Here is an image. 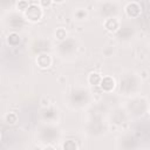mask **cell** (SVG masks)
<instances>
[{
	"label": "cell",
	"mask_w": 150,
	"mask_h": 150,
	"mask_svg": "<svg viewBox=\"0 0 150 150\" xmlns=\"http://www.w3.org/2000/svg\"><path fill=\"white\" fill-rule=\"evenodd\" d=\"M25 21H26V19H25L23 14L13 13V14H11V15H9L8 25H9V27H11L12 29H14V30H15V29H18V28L22 27V26L25 25Z\"/></svg>",
	"instance_id": "obj_11"
},
{
	"label": "cell",
	"mask_w": 150,
	"mask_h": 150,
	"mask_svg": "<svg viewBox=\"0 0 150 150\" xmlns=\"http://www.w3.org/2000/svg\"><path fill=\"white\" fill-rule=\"evenodd\" d=\"M135 29H134V26H131L130 23H122L121 25V28L118 29V32L115 34L116 35V39L117 40H127V39H130L134 34Z\"/></svg>",
	"instance_id": "obj_9"
},
{
	"label": "cell",
	"mask_w": 150,
	"mask_h": 150,
	"mask_svg": "<svg viewBox=\"0 0 150 150\" xmlns=\"http://www.w3.org/2000/svg\"><path fill=\"white\" fill-rule=\"evenodd\" d=\"M43 15H45L43 8L39 5V2H30L28 9L23 13V16H25L26 21L33 22V23L41 21Z\"/></svg>",
	"instance_id": "obj_6"
},
{
	"label": "cell",
	"mask_w": 150,
	"mask_h": 150,
	"mask_svg": "<svg viewBox=\"0 0 150 150\" xmlns=\"http://www.w3.org/2000/svg\"><path fill=\"white\" fill-rule=\"evenodd\" d=\"M88 18H89V12L84 7H76L73 12V19L75 21L82 22V21L88 20Z\"/></svg>",
	"instance_id": "obj_13"
},
{
	"label": "cell",
	"mask_w": 150,
	"mask_h": 150,
	"mask_svg": "<svg viewBox=\"0 0 150 150\" xmlns=\"http://www.w3.org/2000/svg\"><path fill=\"white\" fill-rule=\"evenodd\" d=\"M69 36H68V30L64 28V27H57L54 32V39L59 42H62L64 40H67Z\"/></svg>",
	"instance_id": "obj_15"
},
{
	"label": "cell",
	"mask_w": 150,
	"mask_h": 150,
	"mask_svg": "<svg viewBox=\"0 0 150 150\" xmlns=\"http://www.w3.org/2000/svg\"><path fill=\"white\" fill-rule=\"evenodd\" d=\"M52 4H53V2H52L50 0H48V1H43V0H42V1H39V5H40L43 9H45V7H49Z\"/></svg>",
	"instance_id": "obj_20"
},
{
	"label": "cell",
	"mask_w": 150,
	"mask_h": 150,
	"mask_svg": "<svg viewBox=\"0 0 150 150\" xmlns=\"http://www.w3.org/2000/svg\"><path fill=\"white\" fill-rule=\"evenodd\" d=\"M35 63L39 68L41 69H48L52 64H53V57L49 53L45 52V53H39L36 55L35 59Z\"/></svg>",
	"instance_id": "obj_8"
},
{
	"label": "cell",
	"mask_w": 150,
	"mask_h": 150,
	"mask_svg": "<svg viewBox=\"0 0 150 150\" xmlns=\"http://www.w3.org/2000/svg\"><path fill=\"white\" fill-rule=\"evenodd\" d=\"M139 87H141V81H139V79L137 77L136 74L128 73V74H124L121 77V81H120V91L123 95H127V96L135 95L138 91Z\"/></svg>",
	"instance_id": "obj_1"
},
{
	"label": "cell",
	"mask_w": 150,
	"mask_h": 150,
	"mask_svg": "<svg viewBox=\"0 0 150 150\" xmlns=\"http://www.w3.org/2000/svg\"><path fill=\"white\" fill-rule=\"evenodd\" d=\"M38 134H39V137H40L41 142H45L47 144H52L60 136L59 129L55 128L54 125H50V124H45V125L40 127Z\"/></svg>",
	"instance_id": "obj_3"
},
{
	"label": "cell",
	"mask_w": 150,
	"mask_h": 150,
	"mask_svg": "<svg viewBox=\"0 0 150 150\" xmlns=\"http://www.w3.org/2000/svg\"><path fill=\"white\" fill-rule=\"evenodd\" d=\"M149 114H150V107H149Z\"/></svg>",
	"instance_id": "obj_22"
},
{
	"label": "cell",
	"mask_w": 150,
	"mask_h": 150,
	"mask_svg": "<svg viewBox=\"0 0 150 150\" xmlns=\"http://www.w3.org/2000/svg\"><path fill=\"white\" fill-rule=\"evenodd\" d=\"M4 121H5V123H7L9 125H13L18 122V115L13 111H9L4 116Z\"/></svg>",
	"instance_id": "obj_18"
},
{
	"label": "cell",
	"mask_w": 150,
	"mask_h": 150,
	"mask_svg": "<svg viewBox=\"0 0 150 150\" xmlns=\"http://www.w3.org/2000/svg\"><path fill=\"white\" fill-rule=\"evenodd\" d=\"M98 87L103 93H111L116 87V81L111 76H103Z\"/></svg>",
	"instance_id": "obj_12"
},
{
	"label": "cell",
	"mask_w": 150,
	"mask_h": 150,
	"mask_svg": "<svg viewBox=\"0 0 150 150\" xmlns=\"http://www.w3.org/2000/svg\"><path fill=\"white\" fill-rule=\"evenodd\" d=\"M121 25H122V21L118 19V16L117 18H109V19H105L103 21L104 28L112 34H116L118 32V29L121 28Z\"/></svg>",
	"instance_id": "obj_10"
},
{
	"label": "cell",
	"mask_w": 150,
	"mask_h": 150,
	"mask_svg": "<svg viewBox=\"0 0 150 150\" xmlns=\"http://www.w3.org/2000/svg\"><path fill=\"white\" fill-rule=\"evenodd\" d=\"M6 40H7V43H8L9 46L15 47V46H18V45L20 43L21 38H20L19 33H16L15 30H12V32H9V33H8V35H7V38H6Z\"/></svg>",
	"instance_id": "obj_16"
},
{
	"label": "cell",
	"mask_w": 150,
	"mask_h": 150,
	"mask_svg": "<svg viewBox=\"0 0 150 150\" xmlns=\"http://www.w3.org/2000/svg\"><path fill=\"white\" fill-rule=\"evenodd\" d=\"M89 93L83 88H77L69 94V104L76 108H82L89 102Z\"/></svg>",
	"instance_id": "obj_5"
},
{
	"label": "cell",
	"mask_w": 150,
	"mask_h": 150,
	"mask_svg": "<svg viewBox=\"0 0 150 150\" xmlns=\"http://www.w3.org/2000/svg\"><path fill=\"white\" fill-rule=\"evenodd\" d=\"M42 150H56L52 144H46L43 148H42Z\"/></svg>",
	"instance_id": "obj_21"
},
{
	"label": "cell",
	"mask_w": 150,
	"mask_h": 150,
	"mask_svg": "<svg viewBox=\"0 0 150 150\" xmlns=\"http://www.w3.org/2000/svg\"><path fill=\"white\" fill-rule=\"evenodd\" d=\"M97 13L101 18L109 19V18H117L118 9H120V2L116 1H101L96 4Z\"/></svg>",
	"instance_id": "obj_2"
},
{
	"label": "cell",
	"mask_w": 150,
	"mask_h": 150,
	"mask_svg": "<svg viewBox=\"0 0 150 150\" xmlns=\"http://www.w3.org/2000/svg\"><path fill=\"white\" fill-rule=\"evenodd\" d=\"M62 150H79V145L74 139H66L62 143Z\"/></svg>",
	"instance_id": "obj_19"
},
{
	"label": "cell",
	"mask_w": 150,
	"mask_h": 150,
	"mask_svg": "<svg viewBox=\"0 0 150 150\" xmlns=\"http://www.w3.org/2000/svg\"><path fill=\"white\" fill-rule=\"evenodd\" d=\"M77 47H79L77 41L75 39H73L71 36H69L67 40L57 43L56 52L62 57H69V56H73L74 55V53L76 52Z\"/></svg>",
	"instance_id": "obj_4"
},
{
	"label": "cell",
	"mask_w": 150,
	"mask_h": 150,
	"mask_svg": "<svg viewBox=\"0 0 150 150\" xmlns=\"http://www.w3.org/2000/svg\"><path fill=\"white\" fill-rule=\"evenodd\" d=\"M102 75L97 71H91L88 76H87V82L89 86H93V87H98L101 81H102Z\"/></svg>",
	"instance_id": "obj_14"
},
{
	"label": "cell",
	"mask_w": 150,
	"mask_h": 150,
	"mask_svg": "<svg viewBox=\"0 0 150 150\" xmlns=\"http://www.w3.org/2000/svg\"><path fill=\"white\" fill-rule=\"evenodd\" d=\"M29 5H30V2L27 1V0H19V1L15 2V9H16L20 14H23V13L28 9Z\"/></svg>",
	"instance_id": "obj_17"
},
{
	"label": "cell",
	"mask_w": 150,
	"mask_h": 150,
	"mask_svg": "<svg viewBox=\"0 0 150 150\" xmlns=\"http://www.w3.org/2000/svg\"><path fill=\"white\" fill-rule=\"evenodd\" d=\"M124 13L129 19H137L142 14V6L137 1H128L125 2L124 7Z\"/></svg>",
	"instance_id": "obj_7"
}]
</instances>
